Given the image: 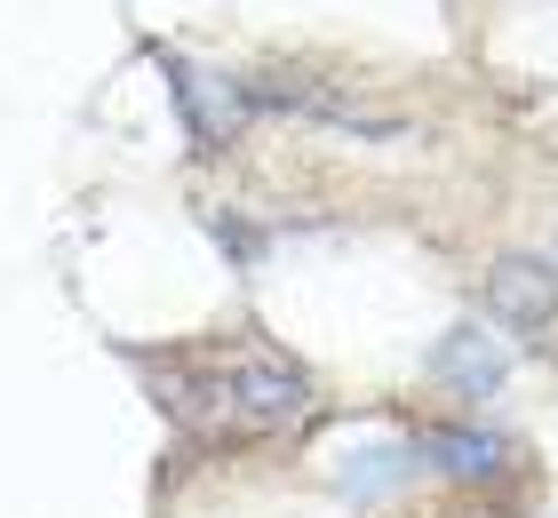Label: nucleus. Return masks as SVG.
Instances as JSON below:
<instances>
[{
	"label": "nucleus",
	"mask_w": 558,
	"mask_h": 518,
	"mask_svg": "<svg viewBox=\"0 0 558 518\" xmlns=\"http://www.w3.org/2000/svg\"><path fill=\"white\" fill-rule=\"evenodd\" d=\"M487 320L495 327H511V335H543L550 320H558V264L550 255H495L487 264Z\"/></svg>",
	"instance_id": "1"
},
{
	"label": "nucleus",
	"mask_w": 558,
	"mask_h": 518,
	"mask_svg": "<svg viewBox=\"0 0 558 518\" xmlns=\"http://www.w3.org/2000/svg\"><path fill=\"white\" fill-rule=\"evenodd\" d=\"M216 375H223V391H232L240 423H295L303 399H312V383H303L288 359H271V351H240L232 368H216Z\"/></svg>",
	"instance_id": "2"
},
{
	"label": "nucleus",
	"mask_w": 558,
	"mask_h": 518,
	"mask_svg": "<svg viewBox=\"0 0 558 518\" xmlns=\"http://www.w3.org/2000/svg\"><path fill=\"white\" fill-rule=\"evenodd\" d=\"M423 375L447 383V391H463V399H495L502 375H511V351H502L487 327H447L439 344L423 351Z\"/></svg>",
	"instance_id": "3"
},
{
	"label": "nucleus",
	"mask_w": 558,
	"mask_h": 518,
	"mask_svg": "<svg viewBox=\"0 0 558 518\" xmlns=\"http://www.w3.org/2000/svg\"><path fill=\"white\" fill-rule=\"evenodd\" d=\"M408 455L430 462V471H447V479H495L502 471V438L495 431H454V423H423L408 438Z\"/></svg>",
	"instance_id": "4"
},
{
	"label": "nucleus",
	"mask_w": 558,
	"mask_h": 518,
	"mask_svg": "<svg viewBox=\"0 0 558 518\" xmlns=\"http://www.w3.org/2000/svg\"><path fill=\"white\" fill-rule=\"evenodd\" d=\"M543 255H550V264H558V231H550V248H543Z\"/></svg>",
	"instance_id": "5"
}]
</instances>
